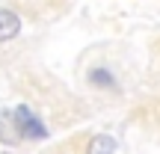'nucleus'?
I'll list each match as a JSON object with an SVG mask.
<instances>
[{
  "label": "nucleus",
  "instance_id": "f257e3e1",
  "mask_svg": "<svg viewBox=\"0 0 160 154\" xmlns=\"http://www.w3.org/2000/svg\"><path fill=\"white\" fill-rule=\"evenodd\" d=\"M12 119H15V127H18V133H21V139H45L48 137V127L42 125L39 116H33V110L24 107V104L12 113Z\"/></svg>",
  "mask_w": 160,
  "mask_h": 154
},
{
  "label": "nucleus",
  "instance_id": "39448f33",
  "mask_svg": "<svg viewBox=\"0 0 160 154\" xmlns=\"http://www.w3.org/2000/svg\"><path fill=\"white\" fill-rule=\"evenodd\" d=\"M89 83H92V86H107V89H116V80L110 77V71H104V68L89 71Z\"/></svg>",
  "mask_w": 160,
  "mask_h": 154
},
{
  "label": "nucleus",
  "instance_id": "7ed1b4c3",
  "mask_svg": "<svg viewBox=\"0 0 160 154\" xmlns=\"http://www.w3.org/2000/svg\"><path fill=\"white\" fill-rule=\"evenodd\" d=\"M18 139H21V133H18V127H15V119H12V113L0 110V142L15 145Z\"/></svg>",
  "mask_w": 160,
  "mask_h": 154
},
{
  "label": "nucleus",
  "instance_id": "20e7f679",
  "mask_svg": "<svg viewBox=\"0 0 160 154\" xmlns=\"http://www.w3.org/2000/svg\"><path fill=\"white\" fill-rule=\"evenodd\" d=\"M116 151V139L107 137V133H98V137L89 139V148H86V154H113Z\"/></svg>",
  "mask_w": 160,
  "mask_h": 154
},
{
  "label": "nucleus",
  "instance_id": "f03ea898",
  "mask_svg": "<svg viewBox=\"0 0 160 154\" xmlns=\"http://www.w3.org/2000/svg\"><path fill=\"white\" fill-rule=\"evenodd\" d=\"M21 33V18L9 9H0V42H9Z\"/></svg>",
  "mask_w": 160,
  "mask_h": 154
}]
</instances>
